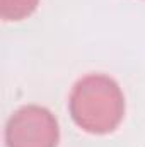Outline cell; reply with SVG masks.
<instances>
[{
    "label": "cell",
    "instance_id": "cell-3",
    "mask_svg": "<svg viewBox=\"0 0 145 147\" xmlns=\"http://www.w3.org/2000/svg\"><path fill=\"white\" fill-rule=\"evenodd\" d=\"M39 0H0V16L3 21H22L36 10Z\"/></svg>",
    "mask_w": 145,
    "mask_h": 147
},
{
    "label": "cell",
    "instance_id": "cell-1",
    "mask_svg": "<svg viewBox=\"0 0 145 147\" xmlns=\"http://www.w3.org/2000/svg\"><path fill=\"white\" fill-rule=\"evenodd\" d=\"M68 111L77 127L94 135L113 132L125 116V96L114 79L89 74L79 79L68 98Z\"/></svg>",
    "mask_w": 145,
    "mask_h": 147
},
{
    "label": "cell",
    "instance_id": "cell-2",
    "mask_svg": "<svg viewBox=\"0 0 145 147\" xmlns=\"http://www.w3.org/2000/svg\"><path fill=\"white\" fill-rule=\"evenodd\" d=\"M60 128L50 110L26 105L15 110L5 125L7 147H56Z\"/></svg>",
    "mask_w": 145,
    "mask_h": 147
}]
</instances>
